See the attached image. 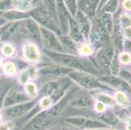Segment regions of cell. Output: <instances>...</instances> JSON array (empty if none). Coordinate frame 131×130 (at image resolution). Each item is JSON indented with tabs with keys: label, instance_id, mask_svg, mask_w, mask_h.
<instances>
[{
	"label": "cell",
	"instance_id": "1",
	"mask_svg": "<svg viewBox=\"0 0 131 130\" xmlns=\"http://www.w3.org/2000/svg\"><path fill=\"white\" fill-rule=\"evenodd\" d=\"M68 122L72 125L86 129L102 128L106 126V124L95 119H89L85 117H76L68 119Z\"/></svg>",
	"mask_w": 131,
	"mask_h": 130
},
{
	"label": "cell",
	"instance_id": "2",
	"mask_svg": "<svg viewBox=\"0 0 131 130\" xmlns=\"http://www.w3.org/2000/svg\"><path fill=\"white\" fill-rule=\"evenodd\" d=\"M31 107V103L20 105H11L5 107L3 114L9 119H16L20 117Z\"/></svg>",
	"mask_w": 131,
	"mask_h": 130
},
{
	"label": "cell",
	"instance_id": "3",
	"mask_svg": "<svg viewBox=\"0 0 131 130\" xmlns=\"http://www.w3.org/2000/svg\"><path fill=\"white\" fill-rule=\"evenodd\" d=\"M101 0H80L79 7L81 12L88 16H94L98 9Z\"/></svg>",
	"mask_w": 131,
	"mask_h": 130
},
{
	"label": "cell",
	"instance_id": "4",
	"mask_svg": "<svg viewBox=\"0 0 131 130\" xmlns=\"http://www.w3.org/2000/svg\"><path fill=\"white\" fill-rule=\"evenodd\" d=\"M24 54L27 60L37 61L40 58L38 48L33 44H27L24 47Z\"/></svg>",
	"mask_w": 131,
	"mask_h": 130
},
{
	"label": "cell",
	"instance_id": "5",
	"mask_svg": "<svg viewBox=\"0 0 131 130\" xmlns=\"http://www.w3.org/2000/svg\"><path fill=\"white\" fill-rule=\"evenodd\" d=\"M2 16L5 20L13 21L19 19L26 18L29 16V15L25 12H22L18 10H9L4 12L2 14Z\"/></svg>",
	"mask_w": 131,
	"mask_h": 130
},
{
	"label": "cell",
	"instance_id": "6",
	"mask_svg": "<svg viewBox=\"0 0 131 130\" xmlns=\"http://www.w3.org/2000/svg\"><path fill=\"white\" fill-rule=\"evenodd\" d=\"M12 2L13 7L15 8V10L26 13L31 9L32 4L30 0H12Z\"/></svg>",
	"mask_w": 131,
	"mask_h": 130
},
{
	"label": "cell",
	"instance_id": "7",
	"mask_svg": "<svg viewBox=\"0 0 131 130\" xmlns=\"http://www.w3.org/2000/svg\"><path fill=\"white\" fill-rule=\"evenodd\" d=\"M119 3V0H108L101 9H102L104 13H108L110 14L115 13L117 9Z\"/></svg>",
	"mask_w": 131,
	"mask_h": 130
},
{
	"label": "cell",
	"instance_id": "8",
	"mask_svg": "<svg viewBox=\"0 0 131 130\" xmlns=\"http://www.w3.org/2000/svg\"><path fill=\"white\" fill-rule=\"evenodd\" d=\"M107 81H108V83L114 85L116 88L126 89V90L129 89V86L126 82L121 80L119 79L116 78V77H110L109 79Z\"/></svg>",
	"mask_w": 131,
	"mask_h": 130
},
{
	"label": "cell",
	"instance_id": "9",
	"mask_svg": "<svg viewBox=\"0 0 131 130\" xmlns=\"http://www.w3.org/2000/svg\"><path fill=\"white\" fill-rule=\"evenodd\" d=\"M45 7L50 14L56 16L57 14L56 0H42Z\"/></svg>",
	"mask_w": 131,
	"mask_h": 130
},
{
	"label": "cell",
	"instance_id": "10",
	"mask_svg": "<svg viewBox=\"0 0 131 130\" xmlns=\"http://www.w3.org/2000/svg\"><path fill=\"white\" fill-rule=\"evenodd\" d=\"M67 10L72 15H74L77 13V0H63Z\"/></svg>",
	"mask_w": 131,
	"mask_h": 130
},
{
	"label": "cell",
	"instance_id": "11",
	"mask_svg": "<svg viewBox=\"0 0 131 130\" xmlns=\"http://www.w3.org/2000/svg\"><path fill=\"white\" fill-rule=\"evenodd\" d=\"M115 99L117 102L122 107H128L130 106V102L126 95L121 92H117L115 94Z\"/></svg>",
	"mask_w": 131,
	"mask_h": 130
},
{
	"label": "cell",
	"instance_id": "12",
	"mask_svg": "<svg viewBox=\"0 0 131 130\" xmlns=\"http://www.w3.org/2000/svg\"><path fill=\"white\" fill-rule=\"evenodd\" d=\"M95 98L104 105H107L108 106H112L114 104V101L112 97L105 94H97L95 95Z\"/></svg>",
	"mask_w": 131,
	"mask_h": 130
},
{
	"label": "cell",
	"instance_id": "13",
	"mask_svg": "<svg viewBox=\"0 0 131 130\" xmlns=\"http://www.w3.org/2000/svg\"><path fill=\"white\" fill-rule=\"evenodd\" d=\"M102 119L106 123H108L112 126H117L119 124L118 119H117L116 116L112 113H106L102 116Z\"/></svg>",
	"mask_w": 131,
	"mask_h": 130
},
{
	"label": "cell",
	"instance_id": "14",
	"mask_svg": "<svg viewBox=\"0 0 131 130\" xmlns=\"http://www.w3.org/2000/svg\"><path fill=\"white\" fill-rule=\"evenodd\" d=\"M3 72L7 76H13L16 72V67L13 63L7 62L4 64L3 66Z\"/></svg>",
	"mask_w": 131,
	"mask_h": 130
},
{
	"label": "cell",
	"instance_id": "15",
	"mask_svg": "<svg viewBox=\"0 0 131 130\" xmlns=\"http://www.w3.org/2000/svg\"><path fill=\"white\" fill-rule=\"evenodd\" d=\"M120 24L124 29L131 27V16L128 14H122L120 16Z\"/></svg>",
	"mask_w": 131,
	"mask_h": 130
},
{
	"label": "cell",
	"instance_id": "16",
	"mask_svg": "<svg viewBox=\"0 0 131 130\" xmlns=\"http://www.w3.org/2000/svg\"><path fill=\"white\" fill-rule=\"evenodd\" d=\"M13 7L12 0H0V12L4 13L5 10Z\"/></svg>",
	"mask_w": 131,
	"mask_h": 130
},
{
	"label": "cell",
	"instance_id": "17",
	"mask_svg": "<svg viewBox=\"0 0 131 130\" xmlns=\"http://www.w3.org/2000/svg\"><path fill=\"white\" fill-rule=\"evenodd\" d=\"M26 92L29 95V96L32 98H34L37 95V89L36 87L33 83H28V84L26 85Z\"/></svg>",
	"mask_w": 131,
	"mask_h": 130
},
{
	"label": "cell",
	"instance_id": "18",
	"mask_svg": "<svg viewBox=\"0 0 131 130\" xmlns=\"http://www.w3.org/2000/svg\"><path fill=\"white\" fill-rule=\"evenodd\" d=\"M52 104V100L48 96H45L41 100L40 106L43 109H47L51 107Z\"/></svg>",
	"mask_w": 131,
	"mask_h": 130
},
{
	"label": "cell",
	"instance_id": "19",
	"mask_svg": "<svg viewBox=\"0 0 131 130\" xmlns=\"http://www.w3.org/2000/svg\"><path fill=\"white\" fill-rule=\"evenodd\" d=\"M26 71L27 72V74L31 79H35L37 77V68L36 66L30 65L27 67Z\"/></svg>",
	"mask_w": 131,
	"mask_h": 130
},
{
	"label": "cell",
	"instance_id": "20",
	"mask_svg": "<svg viewBox=\"0 0 131 130\" xmlns=\"http://www.w3.org/2000/svg\"><path fill=\"white\" fill-rule=\"evenodd\" d=\"M2 52L4 55L9 57L14 53V48L11 45L5 44L2 47Z\"/></svg>",
	"mask_w": 131,
	"mask_h": 130
},
{
	"label": "cell",
	"instance_id": "21",
	"mask_svg": "<svg viewBox=\"0 0 131 130\" xmlns=\"http://www.w3.org/2000/svg\"><path fill=\"white\" fill-rule=\"evenodd\" d=\"M15 127V124L11 121L3 122L0 123V130H12Z\"/></svg>",
	"mask_w": 131,
	"mask_h": 130
},
{
	"label": "cell",
	"instance_id": "22",
	"mask_svg": "<svg viewBox=\"0 0 131 130\" xmlns=\"http://www.w3.org/2000/svg\"><path fill=\"white\" fill-rule=\"evenodd\" d=\"M29 76L27 74V72L26 71H22L19 74L18 76V80L19 82L22 84H26L28 81L29 79Z\"/></svg>",
	"mask_w": 131,
	"mask_h": 130
},
{
	"label": "cell",
	"instance_id": "23",
	"mask_svg": "<svg viewBox=\"0 0 131 130\" xmlns=\"http://www.w3.org/2000/svg\"><path fill=\"white\" fill-rule=\"evenodd\" d=\"M119 60L123 64H128L131 61V56L127 53H123L120 55Z\"/></svg>",
	"mask_w": 131,
	"mask_h": 130
},
{
	"label": "cell",
	"instance_id": "24",
	"mask_svg": "<svg viewBox=\"0 0 131 130\" xmlns=\"http://www.w3.org/2000/svg\"><path fill=\"white\" fill-rule=\"evenodd\" d=\"M80 52L82 55H88L91 54L93 51L89 47V46H82V48H81Z\"/></svg>",
	"mask_w": 131,
	"mask_h": 130
},
{
	"label": "cell",
	"instance_id": "25",
	"mask_svg": "<svg viewBox=\"0 0 131 130\" xmlns=\"http://www.w3.org/2000/svg\"><path fill=\"white\" fill-rule=\"evenodd\" d=\"M105 108V105L101 102H98L95 105V110L97 112H100V113L104 112Z\"/></svg>",
	"mask_w": 131,
	"mask_h": 130
},
{
	"label": "cell",
	"instance_id": "26",
	"mask_svg": "<svg viewBox=\"0 0 131 130\" xmlns=\"http://www.w3.org/2000/svg\"><path fill=\"white\" fill-rule=\"evenodd\" d=\"M124 36L127 40H131V27L124 29Z\"/></svg>",
	"mask_w": 131,
	"mask_h": 130
},
{
	"label": "cell",
	"instance_id": "27",
	"mask_svg": "<svg viewBox=\"0 0 131 130\" xmlns=\"http://www.w3.org/2000/svg\"><path fill=\"white\" fill-rule=\"evenodd\" d=\"M123 7L126 10H131V0H124L123 2Z\"/></svg>",
	"mask_w": 131,
	"mask_h": 130
},
{
	"label": "cell",
	"instance_id": "28",
	"mask_svg": "<svg viewBox=\"0 0 131 130\" xmlns=\"http://www.w3.org/2000/svg\"><path fill=\"white\" fill-rule=\"evenodd\" d=\"M125 75H126V76H125V77H127V78L128 79V80H129L130 83H131V75H130V74H125Z\"/></svg>",
	"mask_w": 131,
	"mask_h": 130
},
{
	"label": "cell",
	"instance_id": "29",
	"mask_svg": "<svg viewBox=\"0 0 131 130\" xmlns=\"http://www.w3.org/2000/svg\"><path fill=\"white\" fill-rule=\"evenodd\" d=\"M39 1H40V0H30V2L31 3L32 5H33V4H35V3H39Z\"/></svg>",
	"mask_w": 131,
	"mask_h": 130
},
{
	"label": "cell",
	"instance_id": "30",
	"mask_svg": "<svg viewBox=\"0 0 131 130\" xmlns=\"http://www.w3.org/2000/svg\"><path fill=\"white\" fill-rule=\"evenodd\" d=\"M126 129H127V130H131V125L130 124L127 125Z\"/></svg>",
	"mask_w": 131,
	"mask_h": 130
},
{
	"label": "cell",
	"instance_id": "31",
	"mask_svg": "<svg viewBox=\"0 0 131 130\" xmlns=\"http://www.w3.org/2000/svg\"><path fill=\"white\" fill-rule=\"evenodd\" d=\"M127 124L131 125V118H129V119H128V120H127Z\"/></svg>",
	"mask_w": 131,
	"mask_h": 130
},
{
	"label": "cell",
	"instance_id": "32",
	"mask_svg": "<svg viewBox=\"0 0 131 130\" xmlns=\"http://www.w3.org/2000/svg\"><path fill=\"white\" fill-rule=\"evenodd\" d=\"M2 66V61L0 59V67Z\"/></svg>",
	"mask_w": 131,
	"mask_h": 130
},
{
	"label": "cell",
	"instance_id": "33",
	"mask_svg": "<svg viewBox=\"0 0 131 130\" xmlns=\"http://www.w3.org/2000/svg\"><path fill=\"white\" fill-rule=\"evenodd\" d=\"M2 114L0 113V120H2Z\"/></svg>",
	"mask_w": 131,
	"mask_h": 130
},
{
	"label": "cell",
	"instance_id": "34",
	"mask_svg": "<svg viewBox=\"0 0 131 130\" xmlns=\"http://www.w3.org/2000/svg\"><path fill=\"white\" fill-rule=\"evenodd\" d=\"M3 13H2V12H0V16H2V14H3Z\"/></svg>",
	"mask_w": 131,
	"mask_h": 130
},
{
	"label": "cell",
	"instance_id": "35",
	"mask_svg": "<svg viewBox=\"0 0 131 130\" xmlns=\"http://www.w3.org/2000/svg\"><path fill=\"white\" fill-rule=\"evenodd\" d=\"M0 76H1V73H0Z\"/></svg>",
	"mask_w": 131,
	"mask_h": 130
},
{
	"label": "cell",
	"instance_id": "36",
	"mask_svg": "<svg viewBox=\"0 0 131 130\" xmlns=\"http://www.w3.org/2000/svg\"><path fill=\"white\" fill-rule=\"evenodd\" d=\"M104 130H106V129H104Z\"/></svg>",
	"mask_w": 131,
	"mask_h": 130
}]
</instances>
